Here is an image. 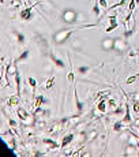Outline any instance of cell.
<instances>
[{
	"label": "cell",
	"mask_w": 139,
	"mask_h": 157,
	"mask_svg": "<svg viewBox=\"0 0 139 157\" xmlns=\"http://www.w3.org/2000/svg\"><path fill=\"white\" fill-rule=\"evenodd\" d=\"M98 3H100V6H101V8H102V10H108L106 0H98Z\"/></svg>",
	"instance_id": "1f68e13d"
},
{
	"label": "cell",
	"mask_w": 139,
	"mask_h": 157,
	"mask_svg": "<svg viewBox=\"0 0 139 157\" xmlns=\"http://www.w3.org/2000/svg\"><path fill=\"white\" fill-rule=\"evenodd\" d=\"M55 81H56V78H55L53 75L50 76L48 81H45V83H44V89H50L52 86H53V83H55Z\"/></svg>",
	"instance_id": "603a6c76"
},
{
	"label": "cell",
	"mask_w": 139,
	"mask_h": 157,
	"mask_svg": "<svg viewBox=\"0 0 139 157\" xmlns=\"http://www.w3.org/2000/svg\"><path fill=\"white\" fill-rule=\"evenodd\" d=\"M44 145H48V148H46V152H49V150H53V149H57L59 148V145L57 142H55L53 139H50V138H44L42 141H41Z\"/></svg>",
	"instance_id": "9c48e42d"
},
{
	"label": "cell",
	"mask_w": 139,
	"mask_h": 157,
	"mask_svg": "<svg viewBox=\"0 0 139 157\" xmlns=\"http://www.w3.org/2000/svg\"><path fill=\"white\" fill-rule=\"evenodd\" d=\"M124 105H126V113H124V117H123V122H124V124H130L131 123V113H130V105H128V103H124Z\"/></svg>",
	"instance_id": "5bb4252c"
},
{
	"label": "cell",
	"mask_w": 139,
	"mask_h": 157,
	"mask_svg": "<svg viewBox=\"0 0 139 157\" xmlns=\"http://www.w3.org/2000/svg\"><path fill=\"white\" fill-rule=\"evenodd\" d=\"M19 6H21V0H11L10 8H18Z\"/></svg>",
	"instance_id": "4316f807"
},
{
	"label": "cell",
	"mask_w": 139,
	"mask_h": 157,
	"mask_svg": "<svg viewBox=\"0 0 139 157\" xmlns=\"http://www.w3.org/2000/svg\"><path fill=\"white\" fill-rule=\"evenodd\" d=\"M27 56H29V51H23L22 53H21V56H19L17 60H18V62H22V60H25Z\"/></svg>",
	"instance_id": "f546056e"
},
{
	"label": "cell",
	"mask_w": 139,
	"mask_h": 157,
	"mask_svg": "<svg viewBox=\"0 0 139 157\" xmlns=\"http://www.w3.org/2000/svg\"><path fill=\"white\" fill-rule=\"evenodd\" d=\"M135 7H136V1H135V0H131L130 6H128V10H130V11H134Z\"/></svg>",
	"instance_id": "836d02e7"
},
{
	"label": "cell",
	"mask_w": 139,
	"mask_h": 157,
	"mask_svg": "<svg viewBox=\"0 0 139 157\" xmlns=\"http://www.w3.org/2000/svg\"><path fill=\"white\" fill-rule=\"evenodd\" d=\"M68 56V67H70V72H68V82L71 83V85H74V82H75V79H74V72H72V66H71V62H70V55H67Z\"/></svg>",
	"instance_id": "ac0fdd59"
},
{
	"label": "cell",
	"mask_w": 139,
	"mask_h": 157,
	"mask_svg": "<svg viewBox=\"0 0 139 157\" xmlns=\"http://www.w3.org/2000/svg\"><path fill=\"white\" fill-rule=\"evenodd\" d=\"M97 109H98L101 113H105V111H106V103H105V99H101L98 101V104H97Z\"/></svg>",
	"instance_id": "d6986e66"
},
{
	"label": "cell",
	"mask_w": 139,
	"mask_h": 157,
	"mask_svg": "<svg viewBox=\"0 0 139 157\" xmlns=\"http://www.w3.org/2000/svg\"><path fill=\"white\" fill-rule=\"evenodd\" d=\"M49 56H50V59L53 60V63L56 64V66H57V67H60V68H64V67H66V64H64V62L62 60V59H57L56 56H55V55H49Z\"/></svg>",
	"instance_id": "ffe728a7"
},
{
	"label": "cell",
	"mask_w": 139,
	"mask_h": 157,
	"mask_svg": "<svg viewBox=\"0 0 139 157\" xmlns=\"http://www.w3.org/2000/svg\"><path fill=\"white\" fill-rule=\"evenodd\" d=\"M36 7V4L32 6V7H26V8H23L22 11H21V14H19V17H21V19L22 21H32L33 19V8Z\"/></svg>",
	"instance_id": "5b68a950"
},
{
	"label": "cell",
	"mask_w": 139,
	"mask_h": 157,
	"mask_svg": "<svg viewBox=\"0 0 139 157\" xmlns=\"http://www.w3.org/2000/svg\"><path fill=\"white\" fill-rule=\"evenodd\" d=\"M44 103H45L44 96H37V97H36V101H34V107H33V109H36V108L41 107V105H42Z\"/></svg>",
	"instance_id": "44dd1931"
},
{
	"label": "cell",
	"mask_w": 139,
	"mask_h": 157,
	"mask_svg": "<svg viewBox=\"0 0 139 157\" xmlns=\"http://www.w3.org/2000/svg\"><path fill=\"white\" fill-rule=\"evenodd\" d=\"M71 119L72 117H63L62 120H60V123H62V130H67L68 127L71 126Z\"/></svg>",
	"instance_id": "9a60e30c"
},
{
	"label": "cell",
	"mask_w": 139,
	"mask_h": 157,
	"mask_svg": "<svg viewBox=\"0 0 139 157\" xmlns=\"http://www.w3.org/2000/svg\"><path fill=\"white\" fill-rule=\"evenodd\" d=\"M89 130L86 131V141H89V142H93L94 139H97L100 137V131L97 130V129H90V127H87Z\"/></svg>",
	"instance_id": "8992f818"
},
{
	"label": "cell",
	"mask_w": 139,
	"mask_h": 157,
	"mask_svg": "<svg viewBox=\"0 0 139 157\" xmlns=\"http://www.w3.org/2000/svg\"><path fill=\"white\" fill-rule=\"evenodd\" d=\"M90 70V67H87V66H82V67L78 68V72L79 74H85V72H87Z\"/></svg>",
	"instance_id": "4dcf8cb0"
},
{
	"label": "cell",
	"mask_w": 139,
	"mask_h": 157,
	"mask_svg": "<svg viewBox=\"0 0 139 157\" xmlns=\"http://www.w3.org/2000/svg\"><path fill=\"white\" fill-rule=\"evenodd\" d=\"M109 26L106 27V33H111V31L113 30H116V27H117V18H116V15H113V17H109Z\"/></svg>",
	"instance_id": "8fae6325"
},
{
	"label": "cell",
	"mask_w": 139,
	"mask_h": 157,
	"mask_svg": "<svg viewBox=\"0 0 139 157\" xmlns=\"http://www.w3.org/2000/svg\"><path fill=\"white\" fill-rule=\"evenodd\" d=\"M8 123H10V126H11V129H17V122H14L12 119H10Z\"/></svg>",
	"instance_id": "e575fe53"
},
{
	"label": "cell",
	"mask_w": 139,
	"mask_h": 157,
	"mask_svg": "<svg viewBox=\"0 0 139 157\" xmlns=\"http://www.w3.org/2000/svg\"><path fill=\"white\" fill-rule=\"evenodd\" d=\"M139 76V74H135V75H131L130 78H128V79H127L126 81V83L127 85H131V83H134L135 81H136V78H138Z\"/></svg>",
	"instance_id": "f1b7e54d"
},
{
	"label": "cell",
	"mask_w": 139,
	"mask_h": 157,
	"mask_svg": "<svg viewBox=\"0 0 139 157\" xmlns=\"http://www.w3.org/2000/svg\"><path fill=\"white\" fill-rule=\"evenodd\" d=\"M128 49V44H127L126 40H123V38H115V51L121 53V52H126Z\"/></svg>",
	"instance_id": "277c9868"
},
{
	"label": "cell",
	"mask_w": 139,
	"mask_h": 157,
	"mask_svg": "<svg viewBox=\"0 0 139 157\" xmlns=\"http://www.w3.org/2000/svg\"><path fill=\"white\" fill-rule=\"evenodd\" d=\"M72 139H74V134H72V133H70V134H67V135H64L63 141H62V144H60V148L66 149L68 145L72 142Z\"/></svg>",
	"instance_id": "7c38bea8"
},
{
	"label": "cell",
	"mask_w": 139,
	"mask_h": 157,
	"mask_svg": "<svg viewBox=\"0 0 139 157\" xmlns=\"http://www.w3.org/2000/svg\"><path fill=\"white\" fill-rule=\"evenodd\" d=\"M135 1H136V4H139V0H135Z\"/></svg>",
	"instance_id": "8d00e7d4"
},
{
	"label": "cell",
	"mask_w": 139,
	"mask_h": 157,
	"mask_svg": "<svg viewBox=\"0 0 139 157\" xmlns=\"http://www.w3.org/2000/svg\"><path fill=\"white\" fill-rule=\"evenodd\" d=\"M101 48L104 51L115 49V40H112V38H105V40H102L101 41Z\"/></svg>",
	"instance_id": "ba28073f"
},
{
	"label": "cell",
	"mask_w": 139,
	"mask_h": 157,
	"mask_svg": "<svg viewBox=\"0 0 139 157\" xmlns=\"http://www.w3.org/2000/svg\"><path fill=\"white\" fill-rule=\"evenodd\" d=\"M17 63H18V60H12L6 67V86H10L8 81H7V76H15L18 74V66H17Z\"/></svg>",
	"instance_id": "3957f363"
},
{
	"label": "cell",
	"mask_w": 139,
	"mask_h": 157,
	"mask_svg": "<svg viewBox=\"0 0 139 157\" xmlns=\"http://www.w3.org/2000/svg\"><path fill=\"white\" fill-rule=\"evenodd\" d=\"M124 4H126V0H120L119 3H116V4H113L112 7H111V8L115 10V8H117V7H120V6H124Z\"/></svg>",
	"instance_id": "d6a6232c"
},
{
	"label": "cell",
	"mask_w": 139,
	"mask_h": 157,
	"mask_svg": "<svg viewBox=\"0 0 139 157\" xmlns=\"http://www.w3.org/2000/svg\"><path fill=\"white\" fill-rule=\"evenodd\" d=\"M136 56V51H130V58H135Z\"/></svg>",
	"instance_id": "d590c367"
},
{
	"label": "cell",
	"mask_w": 139,
	"mask_h": 157,
	"mask_svg": "<svg viewBox=\"0 0 139 157\" xmlns=\"http://www.w3.org/2000/svg\"><path fill=\"white\" fill-rule=\"evenodd\" d=\"M108 94H109V90H104V92H100V93L97 94V101H100L101 99H105Z\"/></svg>",
	"instance_id": "484cf974"
},
{
	"label": "cell",
	"mask_w": 139,
	"mask_h": 157,
	"mask_svg": "<svg viewBox=\"0 0 139 157\" xmlns=\"http://www.w3.org/2000/svg\"><path fill=\"white\" fill-rule=\"evenodd\" d=\"M17 115H18V117L19 119H21V120H26L27 117L30 116V115H29V112H27L26 109H25V108H22V107H19L18 109H17Z\"/></svg>",
	"instance_id": "4fadbf2b"
},
{
	"label": "cell",
	"mask_w": 139,
	"mask_h": 157,
	"mask_svg": "<svg viewBox=\"0 0 139 157\" xmlns=\"http://www.w3.org/2000/svg\"><path fill=\"white\" fill-rule=\"evenodd\" d=\"M78 15L79 14L76 13L75 10L72 8H66L62 14V19H63V22L68 23V25H75L79 19H78Z\"/></svg>",
	"instance_id": "7a4b0ae2"
},
{
	"label": "cell",
	"mask_w": 139,
	"mask_h": 157,
	"mask_svg": "<svg viewBox=\"0 0 139 157\" xmlns=\"http://www.w3.org/2000/svg\"><path fill=\"white\" fill-rule=\"evenodd\" d=\"M95 25H83V26H79V27H76V29H63V30H59L56 31L53 34V41H55V44H57V45H62L64 44L66 41L70 38V36H71L72 33L75 30H81V29H90V27H94Z\"/></svg>",
	"instance_id": "6da1fadb"
},
{
	"label": "cell",
	"mask_w": 139,
	"mask_h": 157,
	"mask_svg": "<svg viewBox=\"0 0 139 157\" xmlns=\"http://www.w3.org/2000/svg\"><path fill=\"white\" fill-rule=\"evenodd\" d=\"M19 104V94H15V96H11L8 99V105L10 107H17Z\"/></svg>",
	"instance_id": "2e32d148"
},
{
	"label": "cell",
	"mask_w": 139,
	"mask_h": 157,
	"mask_svg": "<svg viewBox=\"0 0 139 157\" xmlns=\"http://www.w3.org/2000/svg\"><path fill=\"white\" fill-rule=\"evenodd\" d=\"M124 156L127 157H132V156H138V145L136 144H128L124 152Z\"/></svg>",
	"instance_id": "52a82bcc"
},
{
	"label": "cell",
	"mask_w": 139,
	"mask_h": 157,
	"mask_svg": "<svg viewBox=\"0 0 139 157\" xmlns=\"http://www.w3.org/2000/svg\"><path fill=\"white\" fill-rule=\"evenodd\" d=\"M93 13H94V15L97 17V18H98V17H100V14H101V6H100L98 0H95L94 6H93Z\"/></svg>",
	"instance_id": "7402d4cb"
},
{
	"label": "cell",
	"mask_w": 139,
	"mask_h": 157,
	"mask_svg": "<svg viewBox=\"0 0 139 157\" xmlns=\"http://www.w3.org/2000/svg\"><path fill=\"white\" fill-rule=\"evenodd\" d=\"M15 33H17V40H18L19 44H25V36L19 31H15Z\"/></svg>",
	"instance_id": "83f0119b"
},
{
	"label": "cell",
	"mask_w": 139,
	"mask_h": 157,
	"mask_svg": "<svg viewBox=\"0 0 139 157\" xmlns=\"http://www.w3.org/2000/svg\"><path fill=\"white\" fill-rule=\"evenodd\" d=\"M108 105H109V108H111L112 111H115V109H116V108L119 107V105H117V103H116V100H115V99H109V100H108Z\"/></svg>",
	"instance_id": "d4e9b609"
},
{
	"label": "cell",
	"mask_w": 139,
	"mask_h": 157,
	"mask_svg": "<svg viewBox=\"0 0 139 157\" xmlns=\"http://www.w3.org/2000/svg\"><path fill=\"white\" fill-rule=\"evenodd\" d=\"M121 130H127V127H124V122H123V119L116 122V123L113 124V131H121Z\"/></svg>",
	"instance_id": "e0dca14e"
},
{
	"label": "cell",
	"mask_w": 139,
	"mask_h": 157,
	"mask_svg": "<svg viewBox=\"0 0 139 157\" xmlns=\"http://www.w3.org/2000/svg\"><path fill=\"white\" fill-rule=\"evenodd\" d=\"M27 82H29V85H30V88H32V89H33V93L36 94L37 81H36V79H34V78H32V76H30V78H29V79H27Z\"/></svg>",
	"instance_id": "cb8c5ba5"
},
{
	"label": "cell",
	"mask_w": 139,
	"mask_h": 157,
	"mask_svg": "<svg viewBox=\"0 0 139 157\" xmlns=\"http://www.w3.org/2000/svg\"><path fill=\"white\" fill-rule=\"evenodd\" d=\"M62 130V123L60 122H53L52 124H49L46 127V134H53L56 131Z\"/></svg>",
	"instance_id": "30bf717a"
},
{
	"label": "cell",
	"mask_w": 139,
	"mask_h": 157,
	"mask_svg": "<svg viewBox=\"0 0 139 157\" xmlns=\"http://www.w3.org/2000/svg\"><path fill=\"white\" fill-rule=\"evenodd\" d=\"M136 129H138V131H139V127H136ZM138 139H139V135H138Z\"/></svg>",
	"instance_id": "74e56055"
}]
</instances>
